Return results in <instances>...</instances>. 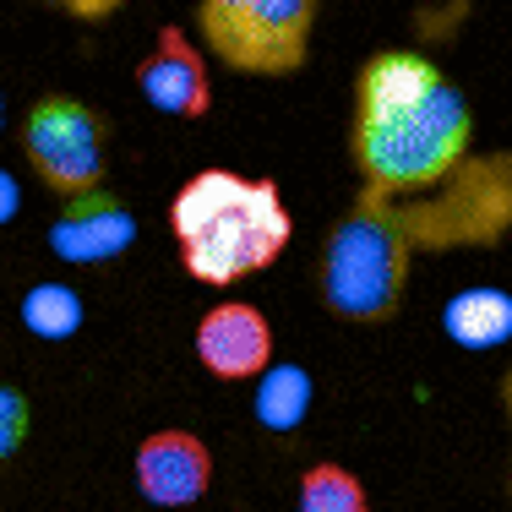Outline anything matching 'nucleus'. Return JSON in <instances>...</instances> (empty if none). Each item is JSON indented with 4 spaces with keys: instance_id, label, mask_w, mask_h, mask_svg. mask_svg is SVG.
I'll list each match as a JSON object with an SVG mask.
<instances>
[{
    "instance_id": "obj_3",
    "label": "nucleus",
    "mask_w": 512,
    "mask_h": 512,
    "mask_svg": "<svg viewBox=\"0 0 512 512\" xmlns=\"http://www.w3.org/2000/svg\"><path fill=\"white\" fill-rule=\"evenodd\" d=\"M414 256L398 240L387 202L376 191H355V202L333 218L316 251V295L338 322L382 327L404 311Z\"/></svg>"
},
{
    "instance_id": "obj_5",
    "label": "nucleus",
    "mask_w": 512,
    "mask_h": 512,
    "mask_svg": "<svg viewBox=\"0 0 512 512\" xmlns=\"http://www.w3.org/2000/svg\"><path fill=\"white\" fill-rule=\"evenodd\" d=\"M22 158L39 175L44 191L60 202L82 197V191L104 186L109 175V120L93 104L71 99V93H44L22 115Z\"/></svg>"
},
{
    "instance_id": "obj_9",
    "label": "nucleus",
    "mask_w": 512,
    "mask_h": 512,
    "mask_svg": "<svg viewBox=\"0 0 512 512\" xmlns=\"http://www.w3.org/2000/svg\"><path fill=\"white\" fill-rule=\"evenodd\" d=\"M137 246V213L109 186H93L82 197H66L50 224V251L71 267H104Z\"/></svg>"
},
{
    "instance_id": "obj_1",
    "label": "nucleus",
    "mask_w": 512,
    "mask_h": 512,
    "mask_svg": "<svg viewBox=\"0 0 512 512\" xmlns=\"http://www.w3.org/2000/svg\"><path fill=\"white\" fill-rule=\"evenodd\" d=\"M474 153V104L425 50H376L355 71L349 164L360 191L425 197Z\"/></svg>"
},
{
    "instance_id": "obj_17",
    "label": "nucleus",
    "mask_w": 512,
    "mask_h": 512,
    "mask_svg": "<svg viewBox=\"0 0 512 512\" xmlns=\"http://www.w3.org/2000/svg\"><path fill=\"white\" fill-rule=\"evenodd\" d=\"M502 409H507V425H512V371L502 376ZM507 496H512V474H507Z\"/></svg>"
},
{
    "instance_id": "obj_11",
    "label": "nucleus",
    "mask_w": 512,
    "mask_h": 512,
    "mask_svg": "<svg viewBox=\"0 0 512 512\" xmlns=\"http://www.w3.org/2000/svg\"><path fill=\"white\" fill-rule=\"evenodd\" d=\"M251 409H256V420H262L267 431H295V425H306L311 371H300V365H267V371L256 376Z\"/></svg>"
},
{
    "instance_id": "obj_8",
    "label": "nucleus",
    "mask_w": 512,
    "mask_h": 512,
    "mask_svg": "<svg viewBox=\"0 0 512 512\" xmlns=\"http://www.w3.org/2000/svg\"><path fill=\"white\" fill-rule=\"evenodd\" d=\"M191 349H197V365L218 382H256V376L273 365V322H267L262 306L229 295L218 306H207L197 316V333H191Z\"/></svg>"
},
{
    "instance_id": "obj_10",
    "label": "nucleus",
    "mask_w": 512,
    "mask_h": 512,
    "mask_svg": "<svg viewBox=\"0 0 512 512\" xmlns=\"http://www.w3.org/2000/svg\"><path fill=\"white\" fill-rule=\"evenodd\" d=\"M442 327L447 338L463 349H496L512 338V295L496 284H474V289H458L442 311Z\"/></svg>"
},
{
    "instance_id": "obj_7",
    "label": "nucleus",
    "mask_w": 512,
    "mask_h": 512,
    "mask_svg": "<svg viewBox=\"0 0 512 512\" xmlns=\"http://www.w3.org/2000/svg\"><path fill=\"white\" fill-rule=\"evenodd\" d=\"M137 93L164 120H202L213 109V71L207 50L186 28H158L153 50L137 60Z\"/></svg>"
},
{
    "instance_id": "obj_13",
    "label": "nucleus",
    "mask_w": 512,
    "mask_h": 512,
    "mask_svg": "<svg viewBox=\"0 0 512 512\" xmlns=\"http://www.w3.org/2000/svg\"><path fill=\"white\" fill-rule=\"evenodd\" d=\"M300 512H371V496H365V480L344 463H311L300 474Z\"/></svg>"
},
{
    "instance_id": "obj_2",
    "label": "nucleus",
    "mask_w": 512,
    "mask_h": 512,
    "mask_svg": "<svg viewBox=\"0 0 512 512\" xmlns=\"http://www.w3.org/2000/svg\"><path fill=\"white\" fill-rule=\"evenodd\" d=\"M169 235H175L180 267L202 289H235L267 273L295 240L278 180L240 175L229 164H207L186 175L169 197Z\"/></svg>"
},
{
    "instance_id": "obj_15",
    "label": "nucleus",
    "mask_w": 512,
    "mask_h": 512,
    "mask_svg": "<svg viewBox=\"0 0 512 512\" xmlns=\"http://www.w3.org/2000/svg\"><path fill=\"white\" fill-rule=\"evenodd\" d=\"M33 6L60 11V17H71V22H104V17H115L126 0H33Z\"/></svg>"
},
{
    "instance_id": "obj_14",
    "label": "nucleus",
    "mask_w": 512,
    "mask_h": 512,
    "mask_svg": "<svg viewBox=\"0 0 512 512\" xmlns=\"http://www.w3.org/2000/svg\"><path fill=\"white\" fill-rule=\"evenodd\" d=\"M28 431H33V404H28V393H22V387H11V382H0V463L22 453Z\"/></svg>"
},
{
    "instance_id": "obj_4",
    "label": "nucleus",
    "mask_w": 512,
    "mask_h": 512,
    "mask_svg": "<svg viewBox=\"0 0 512 512\" xmlns=\"http://www.w3.org/2000/svg\"><path fill=\"white\" fill-rule=\"evenodd\" d=\"M322 0H197V44L235 77H295L311 60Z\"/></svg>"
},
{
    "instance_id": "obj_18",
    "label": "nucleus",
    "mask_w": 512,
    "mask_h": 512,
    "mask_svg": "<svg viewBox=\"0 0 512 512\" xmlns=\"http://www.w3.org/2000/svg\"><path fill=\"white\" fill-rule=\"evenodd\" d=\"M0 126H6V99H0Z\"/></svg>"
},
{
    "instance_id": "obj_16",
    "label": "nucleus",
    "mask_w": 512,
    "mask_h": 512,
    "mask_svg": "<svg viewBox=\"0 0 512 512\" xmlns=\"http://www.w3.org/2000/svg\"><path fill=\"white\" fill-rule=\"evenodd\" d=\"M22 213V186L11 180V169H0V229Z\"/></svg>"
},
{
    "instance_id": "obj_6",
    "label": "nucleus",
    "mask_w": 512,
    "mask_h": 512,
    "mask_svg": "<svg viewBox=\"0 0 512 512\" xmlns=\"http://www.w3.org/2000/svg\"><path fill=\"white\" fill-rule=\"evenodd\" d=\"M131 474H137V496L148 507L158 512L197 507L213 491V447L186 425H164V431H148L137 442Z\"/></svg>"
},
{
    "instance_id": "obj_12",
    "label": "nucleus",
    "mask_w": 512,
    "mask_h": 512,
    "mask_svg": "<svg viewBox=\"0 0 512 512\" xmlns=\"http://www.w3.org/2000/svg\"><path fill=\"white\" fill-rule=\"evenodd\" d=\"M22 327H28L33 338H50V344H60V338H71L82 327V295L71 284H60V278H44V284L22 289Z\"/></svg>"
}]
</instances>
